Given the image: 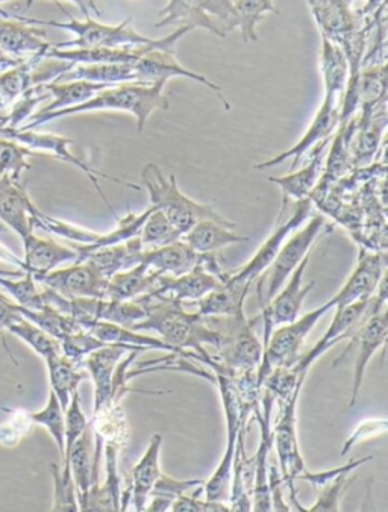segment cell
<instances>
[{"label":"cell","mask_w":388,"mask_h":512,"mask_svg":"<svg viewBox=\"0 0 388 512\" xmlns=\"http://www.w3.org/2000/svg\"><path fill=\"white\" fill-rule=\"evenodd\" d=\"M88 81L96 84H125L137 82L134 64H78L55 82Z\"/></svg>","instance_id":"cell-37"},{"label":"cell","mask_w":388,"mask_h":512,"mask_svg":"<svg viewBox=\"0 0 388 512\" xmlns=\"http://www.w3.org/2000/svg\"><path fill=\"white\" fill-rule=\"evenodd\" d=\"M52 476L55 482V499L52 511H79L75 482L72 475L61 472L57 464H52Z\"/></svg>","instance_id":"cell-48"},{"label":"cell","mask_w":388,"mask_h":512,"mask_svg":"<svg viewBox=\"0 0 388 512\" xmlns=\"http://www.w3.org/2000/svg\"><path fill=\"white\" fill-rule=\"evenodd\" d=\"M43 60L44 57H31L20 63L19 66L0 73V104L10 110L23 93L34 87L32 72Z\"/></svg>","instance_id":"cell-39"},{"label":"cell","mask_w":388,"mask_h":512,"mask_svg":"<svg viewBox=\"0 0 388 512\" xmlns=\"http://www.w3.org/2000/svg\"><path fill=\"white\" fill-rule=\"evenodd\" d=\"M311 211H313V200L310 197L296 202L295 211L287 220L278 219L272 235L264 241L263 246L255 253L254 258L241 267L237 272L229 273L225 282L238 285V287L252 288V285L258 281L261 275L269 269L270 264L275 260L284 241L290 237L296 229L301 228L304 222L310 219Z\"/></svg>","instance_id":"cell-11"},{"label":"cell","mask_w":388,"mask_h":512,"mask_svg":"<svg viewBox=\"0 0 388 512\" xmlns=\"http://www.w3.org/2000/svg\"><path fill=\"white\" fill-rule=\"evenodd\" d=\"M385 279H387V276L384 275V278L379 282L378 288H376V294H373L370 299L360 300V302L335 310V316L328 331L317 341L316 346L310 352L301 356L298 364L293 366L298 375L301 376V379L307 378L311 366L319 360L323 353L328 352L329 349H332L335 344L340 343L342 340H351L355 332L358 331V328L363 325L367 316L378 306H384L387 303Z\"/></svg>","instance_id":"cell-7"},{"label":"cell","mask_w":388,"mask_h":512,"mask_svg":"<svg viewBox=\"0 0 388 512\" xmlns=\"http://www.w3.org/2000/svg\"><path fill=\"white\" fill-rule=\"evenodd\" d=\"M52 43L46 40V31L40 26L28 25L13 17L0 19V49L17 60L44 57Z\"/></svg>","instance_id":"cell-22"},{"label":"cell","mask_w":388,"mask_h":512,"mask_svg":"<svg viewBox=\"0 0 388 512\" xmlns=\"http://www.w3.org/2000/svg\"><path fill=\"white\" fill-rule=\"evenodd\" d=\"M0 138L23 144V146L31 149L32 152L40 150V152L51 153L54 157L60 158L61 161H66V163L72 164L76 169L81 170L90 179L91 184L96 188L97 193L104 200L105 205H107L108 210H110V213L113 214L116 220L119 219V216L111 207L110 200L105 196L104 190H102L101 184H99V178L110 179V181L116 182V184L132 188V190H141L140 185L131 184V182L123 181V179L116 178V176L99 172V170L88 166L81 158L75 157L69 149L70 144H75V140H72V138L63 137V135L43 134V132H35L34 129H26L25 131V129L4 128V126L0 128Z\"/></svg>","instance_id":"cell-9"},{"label":"cell","mask_w":388,"mask_h":512,"mask_svg":"<svg viewBox=\"0 0 388 512\" xmlns=\"http://www.w3.org/2000/svg\"><path fill=\"white\" fill-rule=\"evenodd\" d=\"M164 88H166V84L163 82H154V84L125 82V84L110 85L84 104L66 108V110L52 111V113L34 114L29 122L20 126L19 129H25V131L26 129H35L52 122V120L76 116V114L93 113V111H120V113H129L134 116L137 120L138 132H141L146 128L155 111L169 110V99H167Z\"/></svg>","instance_id":"cell-2"},{"label":"cell","mask_w":388,"mask_h":512,"mask_svg":"<svg viewBox=\"0 0 388 512\" xmlns=\"http://www.w3.org/2000/svg\"><path fill=\"white\" fill-rule=\"evenodd\" d=\"M387 5V0H367L366 5H364L361 10L357 11L358 16L361 19H370V17L375 16L381 8H384Z\"/></svg>","instance_id":"cell-56"},{"label":"cell","mask_w":388,"mask_h":512,"mask_svg":"<svg viewBox=\"0 0 388 512\" xmlns=\"http://www.w3.org/2000/svg\"><path fill=\"white\" fill-rule=\"evenodd\" d=\"M320 70H322L325 93L342 99L349 79V61L345 50L334 41L322 37L320 49Z\"/></svg>","instance_id":"cell-35"},{"label":"cell","mask_w":388,"mask_h":512,"mask_svg":"<svg viewBox=\"0 0 388 512\" xmlns=\"http://www.w3.org/2000/svg\"><path fill=\"white\" fill-rule=\"evenodd\" d=\"M94 467V432L88 422L87 428L82 432L81 437L75 441L69 456L63 459L61 472L72 475L75 482L76 497L79 500L87 494L93 484Z\"/></svg>","instance_id":"cell-28"},{"label":"cell","mask_w":388,"mask_h":512,"mask_svg":"<svg viewBox=\"0 0 388 512\" xmlns=\"http://www.w3.org/2000/svg\"><path fill=\"white\" fill-rule=\"evenodd\" d=\"M334 310V302L328 300L316 310L298 317L295 322L278 326L270 334L269 341L263 349V360L257 370L258 385L263 384L264 378L278 367H293L301 360V349L314 326L323 316Z\"/></svg>","instance_id":"cell-6"},{"label":"cell","mask_w":388,"mask_h":512,"mask_svg":"<svg viewBox=\"0 0 388 512\" xmlns=\"http://www.w3.org/2000/svg\"><path fill=\"white\" fill-rule=\"evenodd\" d=\"M326 147H328V140L317 144L313 149L310 163L304 169L298 170V172L293 170L288 175L269 179L270 182L278 185L282 190V210L278 219L284 217L288 203L291 200L299 202V200L307 199L313 193L314 188L317 187L320 178H322L323 163H325L326 152H328Z\"/></svg>","instance_id":"cell-23"},{"label":"cell","mask_w":388,"mask_h":512,"mask_svg":"<svg viewBox=\"0 0 388 512\" xmlns=\"http://www.w3.org/2000/svg\"><path fill=\"white\" fill-rule=\"evenodd\" d=\"M135 76L137 82H146V84H154V82H163L173 78L190 79V81L199 82V84L213 91L226 111H231V104L223 94L222 87L216 82L210 81L207 76L199 75L193 70L182 66L175 57V50L151 49L146 54L141 55L140 60L134 63Z\"/></svg>","instance_id":"cell-16"},{"label":"cell","mask_w":388,"mask_h":512,"mask_svg":"<svg viewBox=\"0 0 388 512\" xmlns=\"http://www.w3.org/2000/svg\"><path fill=\"white\" fill-rule=\"evenodd\" d=\"M372 459L373 456H366V458L361 459H352V461H349V463L345 464V466L335 467V469L331 470H323V472L313 473L305 470V472L299 476V479H302V481L310 482L314 488L319 490V488L325 487L326 484L334 481V479L337 478V476L342 475V473L355 472L358 467L364 466V464L369 463V461H372Z\"/></svg>","instance_id":"cell-51"},{"label":"cell","mask_w":388,"mask_h":512,"mask_svg":"<svg viewBox=\"0 0 388 512\" xmlns=\"http://www.w3.org/2000/svg\"><path fill=\"white\" fill-rule=\"evenodd\" d=\"M141 263L163 273V275L181 276L191 272L194 267L202 266L214 276L225 281L229 273L220 266L216 253H199L191 249L185 241L178 240L169 246L144 250Z\"/></svg>","instance_id":"cell-14"},{"label":"cell","mask_w":388,"mask_h":512,"mask_svg":"<svg viewBox=\"0 0 388 512\" xmlns=\"http://www.w3.org/2000/svg\"><path fill=\"white\" fill-rule=\"evenodd\" d=\"M131 350L146 352L148 349L129 346V344L111 343L102 349L94 350L82 361V369L87 370L88 376L94 382L93 414L111 405V381H113L114 370L123 356Z\"/></svg>","instance_id":"cell-19"},{"label":"cell","mask_w":388,"mask_h":512,"mask_svg":"<svg viewBox=\"0 0 388 512\" xmlns=\"http://www.w3.org/2000/svg\"><path fill=\"white\" fill-rule=\"evenodd\" d=\"M176 44H178L176 41H170V43L152 44V46L70 47V49H57V47L51 46L44 58L66 61L73 66H78V64H134L148 50H175Z\"/></svg>","instance_id":"cell-18"},{"label":"cell","mask_w":388,"mask_h":512,"mask_svg":"<svg viewBox=\"0 0 388 512\" xmlns=\"http://www.w3.org/2000/svg\"><path fill=\"white\" fill-rule=\"evenodd\" d=\"M388 335V313L387 308L378 306L364 320L363 325L355 332L354 337L349 340V346L345 352L338 356L332 367L348 355L352 347L358 346L357 358H355L354 382H352V396L349 406L354 408L357 405L358 396H360L361 387H363L364 375H366L367 366L370 360L376 355L381 347L385 346V340Z\"/></svg>","instance_id":"cell-13"},{"label":"cell","mask_w":388,"mask_h":512,"mask_svg":"<svg viewBox=\"0 0 388 512\" xmlns=\"http://www.w3.org/2000/svg\"><path fill=\"white\" fill-rule=\"evenodd\" d=\"M8 419L0 423V444L7 447L16 446L20 438L25 437L31 431L32 423L29 413L22 409H8Z\"/></svg>","instance_id":"cell-49"},{"label":"cell","mask_w":388,"mask_h":512,"mask_svg":"<svg viewBox=\"0 0 388 512\" xmlns=\"http://www.w3.org/2000/svg\"><path fill=\"white\" fill-rule=\"evenodd\" d=\"M60 344L61 353L67 356L69 360H72L73 363L79 364V366H82V361H84L90 353H93L94 350L108 346V343L94 337L87 329H79V331L66 335V337L61 338Z\"/></svg>","instance_id":"cell-45"},{"label":"cell","mask_w":388,"mask_h":512,"mask_svg":"<svg viewBox=\"0 0 388 512\" xmlns=\"http://www.w3.org/2000/svg\"><path fill=\"white\" fill-rule=\"evenodd\" d=\"M55 4L60 7V10L69 17V22H57V20H40L31 19V17L19 16V14L7 13L2 11L0 16L13 17V19L20 20V22L28 23V25L49 26V28L64 29V31L72 32L75 38L70 41H63V43H52V46L57 49H70V47H132V46H152V44L170 43L176 41L178 43L182 37L193 31L190 26H179L175 32L163 38H151L146 35H141L140 32L131 28V17L123 20L119 25L111 26L105 23L97 22L91 19V16L84 17V20L73 19L63 7L60 2L55 0Z\"/></svg>","instance_id":"cell-3"},{"label":"cell","mask_w":388,"mask_h":512,"mask_svg":"<svg viewBox=\"0 0 388 512\" xmlns=\"http://www.w3.org/2000/svg\"><path fill=\"white\" fill-rule=\"evenodd\" d=\"M323 38L348 49L361 35L373 31L376 20L361 19L352 8L354 0H307Z\"/></svg>","instance_id":"cell-10"},{"label":"cell","mask_w":388,"mask_h":512,"mask_svg":"<svg viewBox=\"0 0 388 512\" xmlns=\"http://www.w3.org/2000/svg\"><path fill=\"white\" fill-rule=\"evenodd\" d=\"M141 182H143L144 188L148 190L149 197H151V207L161 211L182 235L190 231L201 220H214V222L222 223L228 228H237L234 222L225 219L210 205L194 202L193 199L185 196L179 190L176 176L164 175L157 164L149 163L143 167Z\"/></svg>","instance_id":"cell-4"},{"label":"cell","mask_w":388,"mask_h":512,"mask_svg":"<svg viewBox=\"0 0 388 512\" xmlns=\"http://www.w3.org/2000/svg\"><path fill=\"white\" fill-rule=\"evenodd\" d=\"M234 8L241 40L246 44L258 40L257 26L266 14H279L275 0H234Z\"/></svg>","instance_id":"cell-40"},{"label":"cell","mask_w":388,"mask_h":512,"mask_svg":"<svg viewBox=\"0 0 388 512\" xmlns=\"http://www.w3.org/2000/svg\"><path fill=\"white\" fill-rule=\"evenodd\" d=\"M246 429H241L235 443L234 466H232L231 511H252V488H254V458L246 456Z\"/></svg>","instance_id":"cell-29"},{"label":"cell","mask_w":388,"mask_h":512,"mask_svg":"<svg viewBox=\"0 0 388 512\" xmlns=\"http://www.w3.org/2000/svg\"><path fill=\"white\" fill-rule=\"evenodd\" d=\"M282 485H284V479L279 472V467L275 463L269 464V488L273 511H291V506L282 499Z\"/></svg>","instance_id":"cell-54"},{"label":"cell","mask_w":388,"mask_h":512,"mask_svg":"<svg viewBox=\"0 0 388 512\" xmlns=\"http://www.w3.org/2000/svg\"><path fill=\"white\" fill-rule=\"evenodd\" d=\"M47 370H49V381H51V391L60 400L61 408L66 411L69 406L73 393L78 391L79 384L85 379L90 378L87 370H82V366L73 363L63 353L47 358Z\"/></svg>","instance_id":"cell-34"},{"label":"cell","mask_w":388,"mask_h":512,"mask_svg":"<svg viewBox=\"0 0 388 512\" xmlns=\"http://www.w3.org/2000/svg\"><path fill=\"white\" fill-rule=\"evenodd\" d=\"M251 288L223 282L198 300L202 317H238L245 314V302Z\"/></svg>","instance_id":"cell-32"},{"label":"cell","mask_w":388,"mask_h":512,"mask_svg":"<svg viewBox=\"0 0 388 512\" xmlns=\"http://www.w3.org/2000/svg\"><path fill=\"white\" fill-rule=\"evenodd\" d=\"M4 2H8V0H0V4H4Z\"/></svg>","instance_id":"cell-58"},{"label":"cell","mask_w":388,"mask_h":512,"mask_svg":"<svg viewBox=\"0 0 388 512\" xmlns=\"http://www.w3.org/2000/svg\"><path fill=\"white\" fill-rule=\"evenodd\" d=\"M301 390L302 388H298L284 403H281V416L272 428V440L278 453L279 472L284 479V484L291 491V509L305 511L304 506L299 503L295 488V481H298L299 476L307 470L301 447H299L298 428H296V408H298Z\"/></svg>","instance_id":"cell-8"},{"label":"cell","mask_w":388,"mask_h":512,"mask_svg":"<svg viewBox=\"0 0 388 512\" xmlns=\"http://www.w3.org/2000/svg\"><path fill=\"white\" fill-rule=\"evenodd\" d=\"M182 241L191 249L199 253H216L223 247L231 244L246 243L249 237L237 234L234 229L214 222V220H201L190 231L182 235Z\"/></svg>","instance_id":"cell-31"},{"label":"cell","mask_w":388,"mask_h":512,"mask_svg":"<svg viewBox=\"0 0 388 512\" xmlns=\"http://www.w3.org/2000/svg\"><path fill=\"white\" fill-rule=\"evenodd\" d=\"M385 432H387V420H367V422L360 423L354 434L346 441L340 455H348L355 444L361 443L363 440H369V438L376 437V435L385 434Z\"/></svg>","instance_id":"cell-53"},{"label":"cell","mask_w":388,"mask_h":512,"mask_svg":"<svg viewBox=\"0 0 388 512\" xmlns=\"http://www.w3.org/2000/svg\"><path fill=\"white\" fill-rule=\"evenodd\" d=\"M25 60H17V58L10 57L5 54L4 50L0 49V73L7 72V70L13 69V67L19 66Z\"/></svg>","instance_id":"cell-57"},{"label":"cell","mask_w":388,"mask_h":512,"mask_svg":"<svg viewBox=\"0 0 388 512\" xmlns=\"http://www.w3.org/2000/svg\"><path fill=\"white\" fill-rule=\"evenodd\" d=\"M35 210L37 207L20 182L0 178V222L13 229L22 240L34 232L32 216Z\"/></svg>","instance_id":"cell-25"},{"label":"cell","mask_w":388,"mask_h":512,"mask_svg":"<svg viewBox=\"0 0 388 512\" xmlns=\"http://www.w3.org/2000/svg\"><path fill=\"white\" fill-rule=\"evenodd\" d=\"M349 475L351 473H342L325 487L319 488V499L310 508H305V511H340V499L354 482V478L349 479Z\"/></svg>","instance_id":"cell-47"},{"label":"cell","mask_w":388,"mask_h":512,"mask_svg":"<svg viewBox=\"0 0 388 512\" xmlns=\"http://www.w3.org/2000/svg\"><path fill=\"white\" fill-rule=\"evenodd\" d=\"M143 252V244H141L140 237L137 235V237L131 238L125 243L93 250V252L82 256L81 260L78 261H90L105 278L110 279L116 273L132 269V267L141 264Z\"/></svg>","instance_id":"cell-27"},{"label":"cell","mask_w":388,"mask_h":512,"mask_svg":"<svg viewBox=\"0 0 388 512\" xmlns=\"http://www.w3.org/2000/svg\"><path fill=\"white\" fill-rule=\"evenodd\" d=\"M161 19L155 23L157 28L179 25L190 26L191 29H207L217 37H226V32L220 28L216 20L202 13L196 5V0H169V4L160 11Z\"/></svg>","instance_id":"cell-33"},{"label":"cell","mask_w":388,"mask_h":512,"mask_svg":"<svg viewBox=\"0 0 388 512\" xmlns=\"http://www.w3.org/2000/svg\"><path fill=\"white\" fill-rule=\"evenodd\" d=\"M32 423L34 425L43 426L49 431V434L54 438L57 443L58 450H60L61 458L64 453V431H66V414L64 409L61 408L60 400L55 396L54 391L49 393V400L38 413H29Z\"/></svg>","instance_id":"cell-43"},{"label":"cell","mask_w":388,"mask_h":512,"mask_svg":"<svg viewBox=\"0 0 388 512\" xmlns=\"http://www.w3.org/2000/svg\"><path fill=\"white\" fill-rule=\"evenodd\" d=\"M204 482L205 481H199V479H196V481H193V479H191V481H178V479L170 478V476L161 473L157 484L154 485L151 496L167 497V499L173 502L179 494L194 490V488L199 487V485L204 484Z\"/></svg>","instance_id":"cell-52"},{"label":"cell","mask_w":388,"mask_h":512,"mask_svg":"<svg viewBox=\"0 0 388 512\" xmlns=\"http://www.w3.org/2000/svg\"><path fill=\"white\" fill-rule=\"evenodd\" d=\"M66 431H64V453L63 459L69 456L70 450H72L75 441L81 437L82 432L88 426L87 417H85L84 411H82L81 397H79L78 391L73 393L72 399H70L69 406L66 411Z\"/></svg>","instance_id":"cell-46"},{"label":"cell","mask_w":388,"mask_h":512,"mask_svg":"<svg viewBox=\"0 0 388 512\" xmlns=\"http://www.w3.org/2000/svg\"><path fill=\"white\" fill-rule=\"evenodd\" d=\"M138 237H140L144 250H151L169 246V244L181 240L182 234L161 211L152 207L151 214L141 226Z\"/></svg>","instance_id":"cell-41"},{"label":"cell","mask_w":388,"mask_h":512,"mask_svg":"<svg viewBox=\"0 0 388 512\" xmlns=\"http://www.w3.org/2000/svg\"><path fill=\"white\" fill-rule=\"evenodd\" d=\"M32 153L34 152L23 144L0 138V178L20 182L23 172L31 169L28 157Z\"/></svg>","instance_id":"cell-42"},{"label":"cell","mask_w":388,"mask_h":512,"mask_svg":"<svg viewBox=\"0 0 388 512\" xmlns=\"http://www.w3.org/2000/svg\"><path fill=\"white\" fill-rule=\"evenodd\" d=\"M223 282L205 267H194L181 276L161 275L151 294L169 297L178 302H198L205 294L220 287Z\"/></svg>","instance_id":"cell-24"},{"label":"cell","mask_w":388,"mask_h":512,"mask_svg":"<svg viewBox=\"0 0 388 512\" xmlns=\"http://www.w3.org/2000/svg\"><path fill=\"white\" fill-rule=\"evenodd\" d=\"M326 226L323 216H314L308 220L304 228H298L290 238L284 241L275 260L269 269L258 278L257 297L261 306L267 305L275 294L284 287L291 273L304 261L305 256L311 252L317 238L322 235Z\"/></svg>","instance_id":"cell-5"},{"label":"cell","mask_w":388,"mask_h":512,"mask_svg":"<svg viewBox=\"0 0 388 512\" xmlns=\"http://www.w3.org/2000/svg\"><path fill=\"white\" fill-rule=\"evenodd\" d=\"M205 484V482H204ZM204 484L196 487V493L187 496L182 493L173 500L170 511L175 512H226L231 511L228 503L214 502V500L199 499L204 493Z\"/></svg>","instance_id":"cell-50"},{"label":"cell","mask_w":388,"mask_h":512,"mask_svg":"<svg viewBox=\"0 0 388 512\" xmlns=\"http://www.w3.org/2000/svg\"><path fill=\"white\" fill-rule=\"evenodd\" d=\"M25 260L20 263V269L32 276L52 272L64 263H75L78 252L73 247L61 246L54 240L37 237L32 232L23 238Z\"/></svg>","instance_id":"cell-26"},{"label":"cell","mask_w":388,"mask_h":512,"mask_svg":"<svg viewBox=\"0 0 388 512\" xmlns=\"http://www.w3.org/2000/svg\"><path fill=\"white\" fill-rule=\"evenodd\" d=\"M161 275L143 263L116 273L108 279L107 299L132 300L151 293Z\"/></svg>","instance_id":"cell-30"},{"label":"cell","mask_w":388,"mask_h":512,"mask_svg":"<svg viewBox=\"0 0 388 512\" xmlns=\"http://www.w3.org/2000/svg\"><path fill=\"white\" fill-rule=\"evenodd\" d=\"M41 87L49 93V96L54 97L51 104L38 111L40 114H46L84 104L91 97L96 96L99 91L110 87V85L88 81H64L49 82V84L41 85Z\"/></svg>","instance_id":"cell-36"},{"label":"cell","mask_w":388,"mask_h":512,"mask_svg":"<svg viewBox=\"0 0 388 512\" xmlns=\"http://www.w3.org/2000/svg\"><path fill=\"white\" fill-rule=\"evenodd\" d=\"M310 260L311 252L296 267L295 272L291 273L284 287L275 294V297L267 305L263 306V314L260 316L264 323L263 349L267 341H269L273 329L295 322L298 319L305 299L313 291V288L316 287V282L314 281L304 285L305 270H307Z\"/></svg>","instance_id":"cell-12"},{"label":"cell","mask_w":388,"mask_h":512,"mask_svg":"<svg viewBox=\"0 0 388 512\" xmlns=\"http://www.w3.org/2000/svg\"><path fill=\"white\" fill-rule=\"evenodd\" d=\"M384 275L385 256L382 253H361L358 266L355 267L342 290L332 297L334 310L345 308L360 300L370 299Z\"/></svg>","instance_id":"cell-20"},{"label":"cell","mask_w":388,"mask_h":512,"mask_svg":"<svg viewBox=\"0 0 388 512\" xmlns=\"http://www.w3.org/2000/svg\"><path fill=\"white\" fill-rule=\"evenodd\" d=\"M161 447H163V437L158 434L152 435L148 449L132 469V482L128 491L122 496L120 511H126L129 503L134 505L135 511H144L146 508V502L154 490V485L163 473L160 467Z\"/></svg>","instance_id":"cell-21"},{"label":"cell","mask_w":388,"mask_h":512,"mask_svg":"<svg viewBox=\"0 0 388 512\" xmlns=\"http://www.w3.org/2000/svg\"><path fill=\"white\" fill-rule=\"evenodd\" d=\"M337 126H340V102H338V97H335L334 94L325 93L322 105H320L319 111L314 116L313 122H311L310 128L307 129L304 137L295 146L278 153L276 157L255 164L254 169H272V167L279 166V164L285 163V161L293 160L290 169V172H293V170L298 169L304 153L313 149L322 141L329 140Z\"/></svg>","instance_id":"cell-15"},{"label":"cell","mask_w":388,"mask_h":512,"mask_svg":"<svg viewBox=\"0 0 388 512\" xmlns=\"http://www.w3.org/2000/svg\"><path fill=\"white\" fill-rule=\"evenodd\" d=\"M32 2H34V0H28V5H26V7H29ZM69 2L75 4L76 7L81 10L82 16L84 17L91 16V13L96 14L97 17L102 16V11L97 7L96 0H69Z\"/></svg>","instance_id":"cell-55"},{"label":"cell","mask_w":388,"mask_h":512,"mask_svg":"<svg viewBox=\"0 0 388 512\" xmlns=\"http://www.w3.org/2000/svg\"><path fill=\"white\" fill-rule=\"evenodd\" d=\"M87 331H90L94 337L108 344L122 343L129 344V346L144 347V349L148 350H166L169 353L179 352V350H175L169 344L164 343L161 338L148 337V335L141 334L140 331H134V329L116 325V323L104 322V320H97V322L91 323ZM179 353H184L187 356V350H182Z\"/></svg>","instance_id":"cell-38"},{"label":"cell","mask_w":388,"mask_h":512,"mask_svg":"<svg viewBox=\"0 0 388 512\" xmlns=\"http://www.w3.org/2000/svg\"><path fill=\"white\" fill-rule=\"evenodd\" d=\"M35 282L57 291L61 296L91 297L107 299L108 278H105L90 261H75L67 269L52 270L44 275L34 276Z\"/></svg>","instance_id":"cell-17"},{"label":"cell","mask_w":388,"mask_h":512,"mask_svg":"<svg viewBox=\"0 0 388 512\" xmlns=\"http://www.w3.org/2000/svg\"><path fill=\"white\" fill-rule=\"evenodd\" d=\"M138 302L144 306L146 317L134 323V331H155L164 343L173 349H191L202 355L205 347H219L220 334L208 325L207 319L199 313H187L182 302L157 296V294H143L137 297Z\"/></svg>","instance_id":"cell-1"},{"label":"cell","mask_w":388,"mask_h":512,"mask_svg":"<svg viewBox=\"0 0 388 512\" xmlns=\"http://www.w3.org/2000/svg\"><path fill=\"white\" fill-rule=\"evenodd\" d=\"M0 285L14 297L17 305L23 306V308L43 310L46 306L43 294L38 290L34 276L31 273H25L23 279H19V281H13V279L0 275Z\"/></svg>","instance_id":"cell-44"}]
</instances>
